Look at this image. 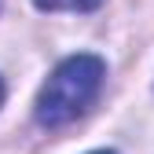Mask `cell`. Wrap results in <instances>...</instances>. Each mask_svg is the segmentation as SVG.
Wrapping results in <instances>:
<instances>
[{
  "mask_svg": "<svg viewBox=\"0 0 154 154\" xmlns=\"http://www.w3.org/2000/svg\"><path fill=\"white\" fill-rule=\"evenodd\" d=\"M99 88H103V59L70 55L37 95V121L44 128H63L77 121L99 95Z\"/></svg>",
  "mask_w": 154,
  "mask_h": 154,
  "instance_id": "cell-1",
  "label": "cell"
},
{
  "mask_svg": "<svg viewBox=\"0 0 154 154\" xmlns=\"http://www.w3.org/2000/svg\"><path fill=\"white\" fill-rule=\"evenodd\" d=\"M41 11H92L103 0H33Z\"/></svg>",
  "mask_w": 154,
  "mask_h": 154,
  "instance_id": "cell-2",
  "label": "cell"
},
{
  "mask_svg": "<svg viewBox=\"0 0 154 154\" xmlns=\"http://www.w3.org/2000/svg\"><path fill=\"white\" fill-rule=\"evenodd\" d=\"M0 103H4V85H0Z\"/></svg>",
  "mask_w": 154,
  "mask_h": 154,
  "instance_id": "cell-3",
  "label": "cell"
},
{
  "mask_svg": "<svg viewBox=\"0 0 154 154\" xmlns=\"http://www.w3.org/2000/svg\"><path fill=\"white\" fill-rule=\"evenodd\" d=\"M95 154H114V150H95Z\"/></svg>",
  "mask_w": 154,
  "mask_h": 154,
  "instance_id": "cell-4",
  "label": "cell"
}]
</instances>
